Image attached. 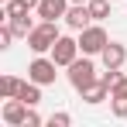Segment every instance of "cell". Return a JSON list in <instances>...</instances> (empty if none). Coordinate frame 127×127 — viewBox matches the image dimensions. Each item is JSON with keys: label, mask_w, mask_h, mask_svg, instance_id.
<instances>
[{"label": "cell", "mask_w": 127, "mask_h": 127, "mask_svg": "<svg viewBox=\"0 0 127 127\" xmlns=\"http://www.w3.org/2000/svg\"><path fill=\"white\" fill-rule=\"evenodd\" d=\"M59 41V28L55 21H41L34 24V31L28 34V48L34 52V55H45V52H52V45Z\"/></svg>", "instance_id": "cell-1"}, {"label": "cell", "mask_w": 127, "mask_h": 127, "mask_svg": "<svg viewBox=\"0 0 127 127\" xmlns=\"http://www.w3.org/2000/svg\"><path fill=\"white\" fill-rule=\"evenodd\" d=\"M96 79H100V76H96V65H93L89 55H83V59H76V62L69 65V83H72L76 93H83L86 86H93Z\"/></svg>", "instance_id": "cell-2"}, {"label": "cell", "mask_w": 127, "mask_h": 127, "mask_svg": "<svg viewBox=\"0 0 127 127\" xmlns=\"http://www.w3.org/2000/svg\"><path fill=\"white\" fill-rule=\"evenodd\" d=\"M106 45H110V38H106V31L100 24H89V28L79 31V48H83V55H100Z\"/></svg>", "instance_id": "cell-3"}, {"label": "cell", "mask_w": 127, "mask_h": 127, "mask_svg": "<svg viewBox=\"0 0 127 127\" xmlns=\"http://www.w3.org/2000/svg\"><path fill=\"white\" fill-rule=\"evenodd\" d=\"M79 52H83L79 41H76V38H65V34H59V41L52 45V59L59 62V69H69V65L79 59Z\"/></svg>", "instance_id": "cell-4"}, {"label": "cell", "mask_w": 127, "mask_h": 127, "mask_svg": "<svg viewBox=\"0 0 127 127\" xmlns=\"http://www.w3.org/2000/svg\"><path fill=\"white\" fill-rule=\"evenodd\" d=\"M55 69H59V62H55V59H45V55H38L34 62L28 65V79H34L38 86H52V83H55V76H59Z\"/></svg>", "instance_id": "cell-5"}, {"label": "cell", "mask_w": 127, "mask_h": 127, "mask_svg": "<svg viewBox=\"0 0 127 127\" xmlns=\"http://www.w3.org/2000/svg\"><path fill=\"white\" fill-rule=\"evenodd\" d=\"M3 124L10 127H28V117H31V106L24 103V100H17V96H10L7 103H3Z\"/></svg>", "instance_id": "cell-6"}, {"label": "cell", "mask_w": 127, "mask_h": 127, "mask_svg": "<svg viewBox=\"0 0 127 127\" xmlns=\"http://www.w3.org/2000/svg\"><path fill=\"white\" fill-rule=\"evenodd\" d=\"M72 31H83V28H89V21H93V14H89V3H69V10H65L62 17Z\"/></svg>", "instance_id": "cell-7"}, {"label": "cell", "mask_w": 127, "mask_h": 127, "mask_svg": "<svg viewBox=\"0 0 127 127\" xmlns=\"http://www.w3.org/2000/svg\"><path fill=\"white\" fill-rule=\"evenodd\" d=\"M100 59H103L106 69H124V62H127V48H124L120 41H110L103 52H100Z\"/></svg>", "instance_id": "cell-8"}, {"label": "cell", "mask_w": 127, "mask_h": 127, "mask_svg": "<svg viewBox=\"0 0 127 127\" xmlns=\"http://www.w3.org/2000/svg\"><path fill=\"white\" fill-rule=\"evenodd\" d=\"M69 3H72V0H41V3H38V17H41V21H59V17H65Z\"/></svg>", "instance_id": "cell-9"}, {"label": "cell", "mask_w": 127, "mask_h": 127, "mask_svg": "<svg viewBox=\"0 0 127 127\" xmlns=\"http://www.w3.org/2000/svg\"><path fill=\"white\" fill-rule=\"evenodd\" d=\"M38 3H41V0H7V3H3V21H7V17H14V14L38 10Z\"/></svg>", "instance_id": "cell-10"}, {"label": "cell", "mask_w": 127, "mask_h": 127, "mask_svg": "<svg viewBox=\"0 0 127 127\" xmlns=\"http://www.w3.org/2000/svg\"><path fill=\"white\" fill-rule=\"evenodd\" d=\"M79 96H83V100H86V103H89V106H96V103H103L106 96H110V89H106V86L100 83V79H96V83H93V86H86V89H83V93H79Z\"/></svg>", "instance_id": "cell-11"}, {"label": "cell", "mask_w": 127, "mask_h": 127, "mask_svg": "<svg viewBox=\"0 0 127 127\" xmlns=\"http://www.w3.org/2000/svg\"><path fill=\"white\" fill-rule=\"evenodd\" d=\"M7 24H10V31H14L17 38H28V34L34 31V21H31L28 14H14V17H7Z\"/></svg>", "instance_id": "cell-12"}, {"label": "cell", "mask_w": 127, "mask_h": 127, "mask_svg": "<svg viewBox=\"0 0 127 127\" xmlns=\"http://www.w3.org/2000/svg\"><path fill=\"white\" fill-rule=\"evenodd\" d=\"M17 100H24L28 106H38V103H41V86L34 83V79H31V83H24L21 93H17Z\"/></svg>", "instance_id": "cell-13"}, {"label": "cell", "mask_w": 127, "mask_h": 127, "mask_svg": "<svg viewBox=\"0 0 127 127\" xmlns=\"http://www.w3.org/2000/svg\"><path fill=\"white\" fill-rule=\"evenodd\" d=\"M110 100H113V103H110L113 117H117V120H124V117H127V89H117V93H110Z\"/></svg>", "instance_id": "cell-14"}, {"label": "cell", "mask_w": 127, "mask_h": 127, "mask_svg": "<svg viewBox=\"0 0 127 127\" xmlns=\"http://www.w3.org/2000/svg\"><path fill=\"white\" fill-rule=\"evenodd\" d=\"M21 79H17V76H3V79H0V96H3V100H10V96H17V93H21Z\"/></svg>", "instance_id": "cell-15"}, {"label": "cell", "mask_w": 127, "mask_h": 127, "mask_svg": "<svg viewBox=\"0 0 127 127\" xmlns=\"http://www.w3.org/2000/svg\"><path fill=\"white\" fill-rule=\"evenodd\" d=\"M110 3H113V0H89V14H93V21L110 17Z\"/></svg>", "instance_id": "cell-16"}, {"label": "cell", "mask_w": 127, "mask_h": 127, "mask_svg": "<svg viewBox=\"0 0 127 127\" xmlns=\"http://www.w3.org/2000/svg\"><path fill=\"white\" fill-rule=\"evenodd\" d=\"M48 124H52V127H69V124H72V117H69V113H52Z\"/></svg>", "instance_id": "cell-17"}, {"label": "cell", "mask_w": 127, "mask_h": 127, "mask_svg": "<svg viewBox=\"0 0 127 127\" xmlns=\"http://www.w3.org/2000/svg\"><path fill=\"white\" fill-rule=\"evenodd\" d=\"M41 124V117H38V113H34V106H31V117H28V127H38Z\"/></svg>", "instance_id": "cell-18"}, {"label": "cell", "mask_w": 127, "mask_h": 127, "mask_svg": "<svg viewBox=\"0 0 127 127\" xmlns=\"http://www.w3.org/2000/svg\"><path fill=\"white\" fill-rule=\"evenodd\" d=\"M72 3H89V0H72Z\"/></svg>", "instance_id": "cell-19"}, {"label": "cell", "mask_w": 127, "mask_h": 127, "mask_svg": "<svg viewBox=\"0 0 127 127\" xmlns=\"http://www.w3.org/2000/svg\"><path fill=\"white\" fill-rule=\"evenodd\" d=\"M0 3H7V0H0Z\"/></svg>", "instance_id": "cell-20"}]
</instances>
